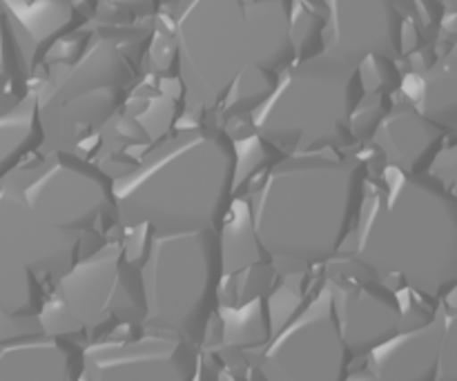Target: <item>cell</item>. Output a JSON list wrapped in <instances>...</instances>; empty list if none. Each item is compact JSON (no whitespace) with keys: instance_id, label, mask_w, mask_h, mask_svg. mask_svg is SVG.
Returning a JSON list of instances; mask_svg holds the SVG:
<instances>
[{"instance_id":"18","label":"cell","mask_w":457,"mask_h":381,"mask_svg":"<svg viewBox=\"0 0 457 381\" xmlns=\"http://www.w3.org/2000/svg\"><path fill=\"white\" fill-rule=\"evenodd\" d=\"M43 141L34 94L29 89V94L13 110L0 114V178L25 163L27 156L38 152Z\"/></svg>"},{"instance_id":"6","label":"cell","mask_w":457,"mask_h":381,"mask_svg":"<svg viewBox=\"0 0 457 381\" xmlns=\"http://www.w3.org/2000/svg\"><path fill=\"white\" fill-rule=\"evenodd\" d=\"M364 96V67L317 49L275 76L250 110V123L263 143L286 154L344 152L357 141L353 120Z\"/></svg>"},{"instance_id":"8","label":"cell","mask_w":457,"mask_h":381,"mask_svg":"<svg viewBox=\"0 0 457 381\" xmlns=\"http://www.w3.org/2000/svg\"><path fill=\"white\" fill-rule=\"evenodd\" d=\"M137 83L134 58L112 36L94 34L65 61H54L34 89L40 150H70L101 132Z\"/></svg>"},{"instance_id":"3","label":"cell","mask_w":457,"mask_h":381,"mask_svg":"<svg viewBox=\"0 0 457 381\" xmlns=\"http://www.w3.org/2000/svg\"><path fill=\"white\" fill-rule=\"evenodd\" d=\"M339 254L391 288L440 302L457 284V203L431 172L406 174L386 165L366 181L353 230Z\"/></svg>"},{"instance_id":"24","label":"cell","mask_w":457,"mask_h":381,"mask_svg":"<svg viewBox=\"0 0 457 381\" xmlns=\"http://www.w3.org/2000/svg\"><path fill=\"white\" fill-rule=\"evenodd\" d=\"M433 3H442V0H433Z\"/></svg>"},{"instance_id":"13","label":"cell","mask_w":457,"mask_h":381,"mask_svg":"<svg viewBox=\"0 0 457 381\" xmlns=\"http://www.w3.org/2000/svg\"><path fill=\"white\" fill-rule=\"evenodd\" d=\"M196 346L174 333L143 330L138 339L94 342L83 348L80 379L187 381L196 373Z\"/></svg>"},{"instance_id":"5","label":"cell","mask_w":457,"mask_h":381,"mask_svg":"<svg viewBox=\"0 0 457 381\" xmlns=\"http://www.w3.org/2000/svg\"><path fill=\"white\" fill-rule=\"evenodd\" d=\"M239 181V150L226 132L196 125L147 152L112 178L116 223L156 235L221 230Z\"/></svg>"},{"instance_id":"19","label":"cell","mask_w":457,"mask_h":381,"mask_svg":"<svg viewBox=\"0 0 457 381\" xmlns=\"http://www.w3.org/2000/svg\"><path fill=\"white\" fill-rule=\"evenodd\" d=\"M415 110L433 123L453 132L457 119V89H455V54L442 58L437 65L420 76Z\"/></svg>"},{"instance_id":"23","label":"cell","mask_w":457,"mask_h":381,"mask_svg":"<svg viewBox=\"0 0 457 381\" xmlns=\"http://www.w3.org/2000/svg\"><path fill=\"white\" fill-rule=\"evenodd\" d=\"M38 315H4L0 312V344L9 339L22 337V335L40 333Z\"/></svg>"},{"instance_id":"20","label":"cell","mask_w":457,"mask_h":381,"mask_svg":"<svg viewBox=\"0 0 457 381\" xmlns=\"http://www.w3.org/2000/svg\"><path fill=\"white\" fill-rule=\"evenodd\" d=\"M223 319V342L228 346L244 348L245 357L257 352L270 337V315L262 297L250 299L241 308L219 306Z\"/></svg>"},{"instance_id":"1","label":"cell","mask_w":457,"mask_h":381,"mask_svg":"<svg viewBox=\"0 0 457 381\" xmlns=\"http://www.w3.org/2000/svg\"><path fill=\"white\" fill-rule=\"evenodd\" d=\"M107 221L112 177L76 152L49 150L0 178V312L38 315Z\"/></svg>"},{"instance_id":"22","label":"cell","mask_w":457,"mask_h":381,"mask_svg":"<svg viewBox=\"0 0 457 381\" xmlns=\"http://www.w3.org/2000/svg\"><path fill=\"white\" fill-rule=\"evenodd\" d=\"M159 3L161 0H96V9L98 13H105V16L125 18L154 12Z\"/></svg>"},{"instance_id":"17","label":"cell","mask_w":457,"mask_h":381,"mask_svg":"<svg viewBox=\"0 0 457 381\" xmlns=\"http://www.w3.org/2000/svg\"><path fill=\"white\" fill-rule=\"evenodd\" d=\"M446 132L449 129L428 120L411 103H402L379 120L373 143L386 165L406 174H422L436 161Z\"/></svg>"},{"instance_id":"7","label":"cell","mask_w":457,"mask_h":381,"mask_svg":"<svg viewBox=\"0 0 457 381\" xmlns=\"http://www.w3.org/2000/svg\"><path fill=\"white\" fill-rule=\"evenodd\" d=\"M137 268L143 293L141 330L181 335L192 346H204L223 281L221 235L150 232V245Z\"/></svg>"},{"instance_id":"4","label":"cell","mask_w":457,"mask_h":381,"mask_svg":"<svg viewBox=\"0 0 457 381\" xmlns=\"http://www.w3.org/2000/svg\"><path fill=\"white\" fill-rule=\"evenodd\" d=\"M366 163L339 152L286 154L248 205L263 259L290 277L339 257L364 196Z\"/></svg>"},{"instance_id":"16","label":"cell","mask_w":457,"mask_h":381,"mask_svg":"<svg viewBox=\"0 0 457 381\" xmlns=\"http://www.w3.org/2000/svg\"><path fill=\"white\" fill-rule=\"evenodd\" d=\"M83 348L70 337L31 333L0 344V381H74Z\"/></svg>"},{"instance_id":"12","label":"cell","mask_w":457,"mask_h":381,"mask_svg":"<svg viewBox=\"0 0 457 381\" xmlns=\"http://www.w3.org/2000/svg\"><path fill=\"white\" fill-rule=\"evenodd\" d=\"M321 4L320 52L360 67L369 58L400 61L404 16L395 0H321Z\"/></svg>"},{"instance_id":"2","label":"cell","mask_w":457,"mask_h":381,"mask_svg":"<svg viewBox=\"0 0 457 381\" xmlns=\"http://www.w3.org/2000/svg\"><path fill=\"white\" fill-rule=\"evenodd\" d=\"M297 0H179L172 52L186 114L226 105L248 74L275 79L302 58Z\"/></svg>"},{"instance_id":"9","label":"cell","mask_w":457,"mask_h":381,"mask_svg":"<svg viewBox=\"0 0 457 381\" xmlns=\"http://www.w3.org/2000/svg\"><path fill=\"white\" fill-rule=\"evenodd\" d=\"M143 319L138 268L120 241L98 245L83 254L45 294L38 311L43 333L58 337L96 335Z\"/></svg>"},{"instance_id":"15","label":"cell","mask_w":457,"mask_h":381,"mask_svg":"<svg viewBox=\"0 0 457 381\" xmlns=\"http://www.w3.org/2000/svg\"><path fill=\"white\" fill-rule=\"evenodd\" d=\"M27 74L45 62L47 52L85 21L74 0H0Z\"/></svg>"},{"instance_id":"21","label":"cell","mask_w":457,"mask_h":381,"mask_svg":"<svg viewBox=\"0 0 457 381\" xmlns=\"http://www.w3.org/2000/svg\"><path fill=\"white\" fill-rule=\"evenodd\" d=\"M29 80L12 27L0 7V114H7L29 94Z\"/></svg>"},{"instance_id":"10","label":"cell","mask_w":457,"mask_h":381,"mask_svg":"<svg viewBox=\"0 0 457 381\" xmlns=\"http://www.w3.org/2000/svg\"><path fill=\"white\" fill-rule=\"evenodd\" d=\"M259 375L270 381H342L355 360L339 333L328 281H321L299 311L270 330L268 342L250 352Z\"/></svg>"},{"instance_id":"14","label":"cell","mask_w":457,"mask_h":381,"mask_svg":"<svg viewBox=\"0 0 457 381\" xmlns=\"http://www.w3.org/2000/svg\"><path fill=\"white\" fill-rule=\"evenodd\" d=\"M333 297L339 333L353 357H361L406 328V317L395 293L373 277L326 279Z\"/></svg>"},{"instance_id":"11","label":"cell","mask_w":457,"mask_h":381,"mask_svg":"<svg viewBox=\"0 0 457 381\" xmlns=\"http://www.w3.org/2000/svg\"><path fill=\"white\" fill-rule=\"evenodd\" d=\"M451 294L437 302L436 312L424 324L397 330L366 352L370 377L378 381L457 379V321Z\"/></svg>"}]
</instances>
